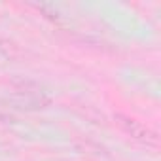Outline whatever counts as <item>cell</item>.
I'll use <instances>...</instances> for the list:
<instances>
[{"label":"cell","instance_id":"6da1fadb","mask_svg":"<svg viewBox=\"0 0 161 161\" xmlns=\"http://www.w3.org/2000/svg\"><path fill=\"white\" fill-rule=\"evenodd\" d=\"M114 121L116 125L125 131L129 136L133 138H138V140H153V133L138 119L131 118V116H125V114H114Z\"/></svg>","mask_w":161,"mask_h":161}]
</instances>
